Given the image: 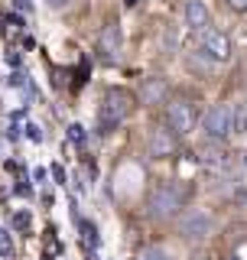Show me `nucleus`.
Listing matches in <instances>:
<instances>
[{"mask_svg":"<svg viewBox=\"0 0 247 260\" xmlns=\"http://www.w3.org/2000/svg\"><path fill=\"white\" fill-rule=\"evenodd\" d=\"M130 114V94L120 88H111L101 98V108H98V134H114Z\"/></svg>","mask_w":247,"mask_h":260,"instance_id":"obj_1","label":"nucleus"},{"mask_svg":"<svg viewBox=\"0 0 247 260\" xmlns=\"http://www.w3.org/2000/svg\"><path fill=\"white\" fill-rule=\"evenodd\" d=\"M186 205V192H182V185H176V182H166V185H160V189L153 192V199H150V215L153 218H172V215H179Z\"/></svg>","mask_w":247,"mask_h":260,"instance_id":"obj_2","label":"nucleus"},{"mask_svg":"<svg viewBox=\"0 0 247 260\" xmlns=\"http://www.w3.org/2000/svg\"><path fill=\"white\" fill-rule=\"evenodd\" d=\"M199 52L208 62H218V65L228 62V59H231V36L221 32V29L205 26V29H199Z\"/></svg>","mask_w":247,"mask_h":260,"instance_id":"obj_3","label":"nucleus"},{"mask_svg":"<svg viewBox=\"0 0 247 260\" xmlns=\"http://www.w3.org/2000/svg\"><path fill=\"white\" fill-rule=\"evenodd\" d=\"M195 124H199V111H195L192 101H182V98H179V101L166 104V127H169L176 137L192 134Z\"/></svg>","mask_w":247,"mask_h":260,"instance_id":"obj_4","label":"nucleus"},{"mask_svg":"<svg viewBox=\"0 0 247 260\" xmlns=\"http://www.w3.org/2000/svg\"><path fill=\"white\" fill-rule=\"evenodd\" d=\"M202 134L205 140H225L231 134V120H228V104H218V108H208L202 114Z\"/></svg>","mask_w":247,"mask_h":260,"instance_id":"obj_5","label":"nucleus"},{"mask_svg":"<svg viewBox=\"0 0 247 260\" xmlns=\"http://www.w3.org/2000/svg\"><path fill=\"white\" fill-rule=\"evenodd\" d=\"M176 146H179V140H176V134H172L169 127H153L150 137H146V153H150L153 159L172 156V153H176Z\"/></svg>","mask_w":247,"mask_h":260,"instance_id":"obj_6","label":"nucleus"},{"mask_svg":"<svg viewBox=\"0 0 247 260\" xmlns=\"http://www.w3.org/2000/svg\"><path fill=\"white\" fill-rule=\"evenodd\" d=\"M166 94H169V85H166V78H160V75L143 78V81H140V91H137L140 104H163Z\"/></svg>","mask_w":247,"mask_h":260,"instance_id":"obj_7","label":"nucleus"},{"mask_svg":"<svg viewBox=\"0 0 247 260\" xmlns=\"http://www.w3.org/2000/svg\"><path fill=\"white\" fill-rule=\"evenodd\" d=\"M98 52H101L104 62H117V55H120V29H117V23H108V26L101 29V36H98Z\"/></svg>","mask_w":247,"mask_h":260,"instance_id":"obj_8","label":"nucleus"},{"mask_svg":"<svg viewBox=\"0 0 247 260\" xmlns=\"http://www.w3.org/2000/svg\"><path fill=\"white\" fill-rule=\"evenodd\" d=\"M208 23H211V10H208L205 0H186V26L192 32H199V29L208 26Z\"/></svg>","mask_w":247,"mask_h":260,"instance_id":"obj_9","label":"nucleus"},{"mask_svg":"<svg viewBox=\"0 0 247 260\" xmlns=\"http://www.w3.org/2000/svg\"><path fill=\"white\" fill-rule=\"evenodd\" d=\"M208 231H211V218L202 215V211H189V215L182 218V234H186V238L199 241V238H205Z\"/></svg>","mask_w":247,"mask_h":260,"instance_id":"obj_10","label":"nucleus"},{"mask_svg":"<svg viewBox=\"0 0 247 260\" xmlns=\"http://www.w3.org/2000/svg\"><path fill=\"white\" fill-rule=\"evenodd\" d=\"M228 120H231V134H247V101H234L228 108Z\"/></svg>","mask_w":247,"mask_h":260,"instance_id":"obj_11","label":"nucleus"},{"mask_svg":"<svg viewBox=\"0 0 247 260\" xmlns=\"http://www.w3.org/2000/svg\"><path fill=\"white\" fill-rule=\"evenodd\" d=\"M78 221V231H81V241L88 244V247H98V228L91 221H85V218H75Z\"/></svg>","mask_w":247,"mask_h":260,"instance_id":"obj_12","label":"nucleus"},{"mask_svg":"<svg viewBox=\"0 0 247 260\" xmlns=\"http://www.w3.org/2000/svg\"><path fill=\"white\" fill-rule=\"evenodd\" d=\"M69 140L78 143V146H85V140H88V137H85V127H81V124H72L69 127Z\"/></svg>","mask_w":247,"mask_h":260,"instance_id":"obj_13","label":"nucleus"},{"mask_svg":"<svg viewBox=\"0 0 247 260\" xmlns=\"http://www.w3.org/2000/svg\"><path fill=\"white\" fill-rule=\"evenodd\" d=\"M0 257H4V260L13 257V244H10V238H7V234H0Z\"/></svg>","mask_w":247,"mask_h":260,"instance_id":"obj_14","label":"nucleus"},{"mask_svg":"<svg viewBox=\"0 0 247 260\" xmlns=\"http://www.w3.org/2000/svg\"><path fill=\"white\" fill-rule=\"evenodd\" d=\"M140 260H166V254H163L160 247H146V250H143V257H140Z\"/></svg>","mask_w":247,"mask_h":260,"instance_id":"obj_15","label":"nucleus"},{"mask_svg":"<svg viewBox=\"0 0 247 260\" xmlns=\"http://www.w3.org/2000/svg\"><path fill=\"white\" fill-rule=\"evenodd\" d=\"M13 224H16V228H29V211H16Z\"/></svg>","mask_w":247,"mask_h":260,"instance_id":"obj_16","label":"nucleus"},{"mask_svg":"<svg viewBox=\"0 0 247 260\" xmlns=\"http://www.w3.org/2000/svg\"><path fill=\"white\" fill-rule=\"evenodd\" d=\"M228 7H231L234 13H247V0H228Z\"/></svg>","mask_w":247,"mask_h":260,"instance_id":"obj_17","label":"nucleus"},{"mask_svg":"<svg viewBox=\"0 0 247 260\" xmlns=\"http://www.w3.org/2000/svg\"><path fill=\"white\" fill-rule=\"evenodd\" d=\"M23 130H26V134H29V140H36V143L43 140V134H39V127H36V124H26Z\"/></svg>","mask_w":247,"mask_h":260,"instance_id":"obj_18","label":"nucleus"},{"mask_svg":"<svg viewBox=\"0 0 247 260\" xmlns=\"http://www.w3.org/2000/svg\"><path fill=\"white\" fill-rule=\"evenodd\" d=\"M234 166L241 169V173H247V150L244 153H237V159H234Z\"/></svg>","mask_w":247,"mask_h":260,"instance_id":"obj_19","label":"nucleus"},{"mask_svg":"<svg viewBox=\"0 0 247 260\" xmlns=\"http://www.w3.org/2000/svg\"><path fill=\"white\" fill-rule=\"evenodd\" d=\"M46 4H49V7H52V10H65V7H69V4H72V0H46Z\"/></svg>","mask_w":247,"mask_h":260,"instance_id":"obj_20","label":"nucleus"},{"mask_svg":"<svg viewBox=\"0 0 247 260\" xmlns=\"http://www.w3.org/2000/svg\"><path fill=\"white\" fill-rule=\"evenodd\" d=\"M13 7H16V10H26V13H33V4H29V0H13Z\"/></svg>","mask_w":247,"mask_h":260,"instance_id":"obj_21","label":"nucleus"},{"mask_svg":"<svg viewBox=\"0 0 247 260\" xmlns=\"http://www.w3.org/2000/svg\"><path fill=\"white\" fill-rule=\"evenodd\" d=\"M52 176H55V179L62 182V179H65V169H62V166H52Z\"/></svg>","mask_w":247,"mask_h":260,"instance_id":"obj_22","label":"nucleus"},{"mask_svg":"<svg viewBox=\"0 0 247 260\" xmlns=\"http://www.w3.org/2000/svg\"><path fill=\"white\" fill-rule=\"evenodd\" d=\"M140 4V0H123V7H137Z\"/></svg>","mask_w":247,"mask_h":260,"instance_id":"obj_23","label":"nucleus"}]
</instances>
